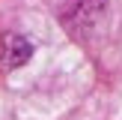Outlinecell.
<instances>
[{"label":"cell","mask_w":122,"mask_h":120,"mask_svg":"<svg viewBox=\"0 0 122 120\" xmlns=\"http://www.w3.org/2000/svg\"><path fill=\"white\" fill-rule=\"evenodd\" d=\"M33 57V45L21 33H3L0 36V69H18Z\"/></svg>","instance_id":"obj_1"}]
</instances>
